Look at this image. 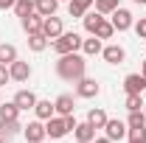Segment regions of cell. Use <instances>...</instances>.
<instances>
[{"mask_svg": "<svg viewBox=\"0 0 146 143\" xmlns=\"http://www.w3.org/2000/svg\"><path fill=\"white\" fill-rule=\"evenodd\" d=\"M110 23H112L115 31H129L135 20H132V11H129V9H121V6H118V9L112 11V20H110Z\"/></svg>", "mask_w": 146, "mask_h": 143, "instance_id": "7", "label": "cell"}, {"mask_svg": "<svg viewBox=\"0 0 146 143\" xmlns=\"http://www.w3.org/2000/svg\"><path fill=\"white\" fill-rule=\"evenodd\" d=\"M42 143H45V140H42Z\"/></svg>", "mask_w": 146, "mask_h": 143, "instance_id": "41", "label": "cell"}, {"mask_svg": "<svg viewBox=\"0 0 146 143\" xmlns=\"http://www.w3.org/2000/svg\"><path fill=\"white\" fill-rule=\"evenodd\" d=\"M14 59H20L17 48H14L11 42H3V45H0V62H3V65H11Z\"/></svg>", "mask_w": 146, "mask_h": 143, "instance_id": "24", "label": "cell"}, {"mask_svg": "<svg viewBox=\"0 0 146 143\" xmlns=\"http://www.w3.org/2000/svg\"><path fill=\"white\" fill-rule=\"evenodd\" d=\"M14 11H17V17L34 14L36 11V0H17V3H14Z\"/></svg>", "mask_w": 146, "mask_h": 143, "instance_id": "26", "label": "cell"}, {"mask_svg": "<svg viewBox=\"0 0 146 143\" xmlns=\"http://www.w3.org/2000/svg\"><path fill=\"white\" fill-rule=\"evenodd\" d=\"M42 20L45 17H39V14H25V17H20V25H23V31L25 34H36V31H42Z\"/></svg>", "mask_w": 146, "mask_h": 143, "instance_id": "13", "label": "cell"}, {"mask_svg": "<svg viewBox=\"0 0 146 143\" xmlns=\"http://www.w3.org/2000/svg\"><path fill=\"white\" fill-rule=\"evenodd\" d=\"M76 84V95L79 98H96L98 93H101V84L96 81V79H87V76H82L79 81H73Z\"/></svg>", "mask_w": 146, "mask_h": 143, "instance_id": "4", "label": "cell"}, {"mask_svg": "<svg viewBox=\"0 0 146 143\" xmlns=\"http://www.w3.org/2000/svg\"><path fill=\"white\" fill-rule=\"evenodd\" d=\"M93 143H112V140H110L107 135H104V138H93Z\"/></svg>", "mask_w": 146, "mask_h": 143, "instance_id": "34", "label": "cell"}, {"mask_svg": "<svg viewBox=\"0 0 146 143\" xmlns=\"http://www.w3.org/2000/svg\"><path fill=\"white\" fill-rule=\"evenodd\" d=\"M127 126H129V129H146V115H143V109H135V112H129Z\"/></svg>", "mask_w": 146, "mask_h": 143, "instance_id": "25", "label": "cell"}, {"mask_svg": "<svg viewBox=\"0 0 146 143\" xmlns=\"http://www.w3.org/2000/svg\"><path fill=\"white\" fill-rule=\"evenodd\" d=\"M124 107L129 112H135V109H143V95H138V93H127V98H124Z\"/></svg>", "mask_w": 146, "mask_h": 143, "instance_id": "28", "label": "cell"}, {"mask_svg": "<svg viewBox=\"0 0 146 143\" xmlns=\"http://www.w3.org/2000/svg\"><path fill=\"white\" fill-rule=\"evenodd\" d=\"M23 135H25V140L28 143H42L48 138V132H45V121H28V126H23Z\"/></svg>", "mask_w": 146, "mask_h": 143, "instance_id": "5", "label": "cell"}, {"mask_svg": "<svg viewBox=\"0 0 146 143\" xmlns=\"http://www.w3.org/2000/svg\"><path fill=\"white\" fill-rule=\"evenodd\" d=\"M0 138H3V132H0Z\"/></svg>", "mask_w": 146, "mask_h": 143, "instance_id": "40", "label": "cell"}, {"mask_svg": "<svg viewBox=\"0 0 146 143\" xmlns=\"http://www.w3.org/2000/svg\"><path fill=\"white\" fill-rule=\"evenodd\" d=\"M87 124H90L93 129H104V124H107V112H104L101 107L90 109V112H87Z\"/></svg>", "mask_w": 146, "mask_h": 143, "instance_id": "22", "label": "cell"}, {"mask_svg": "<svg viewBox=\"0 0 146 143\" xmlns=\"http://www.w3.org/2000/svg\"><path fill=\"white\" fill-rule=\"evenodd\" d=\"M0 132L9 138V135H17V132H23V124L20 121H0Z\"/></svg>", "mask_w": 146, "mask_h": 143, "instance_id": "29", "label": "cell"}, {"mask_svg": "<svg viewBox=\"0 0 146 143\" xmlns=\"http://www.w3.org/2000/svg\"><path fill=\"white\" fill-rule=\"evenodd\" d=\"M104 20H107V17H104L101 11H87V14L82 17V23H84V31H87V34H96V28H98Z\"/></svg>", "mask_w": 146, "mask_h": 143, "instance_id": "16", "label": "cell"}, {"mask_svg": "<svg viewBox=\"0 0 146 143\" xmlns=\"http://www.w3.org/2000/svg\"><path fill=\"white\" fill-rule=\"evenodd\" d=\"M132 28H135V34L141 36V39H146V17H141L138 23H132Z\"/></svg>", "mask_w": 146, "mask_h": 143, "instance_id": "31", "label": "cell"}, {"mask_svg": "<svg viewBox=\"0 0 146 143\" xmlns=\"http://www.w3.org/2000/svg\"><path fill=\"white\" fill-rule=\"evenodd\" d=\"M62 31H65L62 17H56V14H54V17H45V20H42V34L48 36V39H56Z\"/></svg>", "mask_w": 146, "mask_h": 143, "instance_id": "11", "label": "cell"}, {"mask_svg": "<svg viewBox=\"0 0 146 143\" xmlns=\"http://www.w3.org/2000/svg\"><path fill=\"white\" fill-rule=\"evenodd\" d=\"M76 143H84V140H76Z\"/></svg>", "mask_w": 146, "mask_h": 143, "instance_id": "39", "label": "cell"}, {"mask_svg": "<svg viewBox=\"0 0 146 143\" xmlns=\"http://www.w3.org/2000/svg\"><path fill=\"white\" fill-rule=\"evenodd\" d=\"M59 9V0H36V14L39 17H54Z\"/></svg>", "mask_w": 146, "mask_h": 143, "instance_id": "23", "label": "cell"}, {"mask_svg": "<svg viewBox=\"0 0 146 143\" xmlns=\"http://www.w3.org/2000/svg\"><path fill=\"white\" fill-rule=\"evenodd\" d=\"M59 3H70V0H59Z\"/></svg>", "mask_w": 146, "mask_h": 143, "instance_id": "37", "label": "cell"}, {"mask_svg": "<svg viewBox=\"0 0 146 143\" xmlns=\"http://www.w3.org/2000/svg\"><path fill=\"white\" fill-rule=\"evenodd\" d=\"M48 42H51V39L42 34V31H36V34H28V48H31L34 54H42V51L48 48Z\"/></svg>", "mask_w": 146, "mask_h": 143, "instance_id": "18", "label": "cell"}, {"mask_svg": "<svg viewBox=\"0 0 146 143\" xmlns=\"http://www.w3.org/2000/svg\"><path fill=\"white\" fill-rule=\"evenodd\" d=\"M101 48H104V45H101V39H98V36H93V34H90V39H82V54H84V56L101 54Z\"/></svg>", "mask_w": 146, "mask_h": 143, "instance_id": "21", "label": "cell"}, {"mask_svg": "<svg viewBox=\"0 0 146 143\" xmlns=\"http://www.w3.org/2000/svg\"><path fill=\"white\" fill-rule=\"evenodd\" d=\"M6 81H11V76H9V65H3V62H0V87H3Z\"/></svg>", "mask_w": 146, "mask_h": 143, "instance_id": "32", "label": "cell"}, {"mask_svg": "<svg viewBox=\"0 0 146 143\" xmlns=\"http://www.w3.org/2000/svg\"><path fill=\"white\" fill-rule=\"evenodd\" d=\"M132 3H135V6H146V0H132Z\"/></svg>", "mask_w": 146, "mask_h": 143, "instance_id": "35", "label": "cell"}, {"mask_svg": "<svg viewBox=\"0 0 146 143\" xmlns=\"http://www.w3.org/2000/svg\"><path fill=\"white\" fill-rule=\"evenodd\" d=\"M73 135H76V140H84V143H93V138H96V129H93L87 121H82V124H76V129H73Z\"/></svg>", "mask_w": 146, "mask_h": 143, "instance_id": "19", "label": "cell"}, {"mask_svg": "<svg viewBox=\"0 0 146 143\" xmlns=\"http://www.w3.org/2000/svg\"><path fill=\"white\" fill-rule=\"evenodd\" d=\"M93 6H96V11H101V14L107 17V14H112V11L121 6V0H96Z\"/></svg>", "mask_w": 146, "mask_h": 143, "instance_id": "27", "label": "cell"}, {"mask_svg": "<svg viewBox=\"0 0 146 143\" xmlns=\"http://www.w3.org/2000/svg\"><path fill=\"white\" fill-rule=\"evenodd\" d=\"M0 143H6V140H3V138H0Z\"/></svg>", "mask_w": 146, "mask_h": 143, "instance_id": "38", "label": "cell"}, {"mask_svg": "<svg viewBox=\"0 0 146 143\" xmlns=\"http://www.w3.org/2000/svg\"><path fill=\"white\" fill-rule=\"evenodd\" d=\"M14 104L20 107V112H28V109L36 107V95L31 90H17V95H14Z\"/></svg>", "mask_w": 146, "mask_h": 143, "instance_id": "12", "label": "cell"}, {"mask_svg": "<svg viewBox=\"0 0 146 143\" xmlns=\"http://www.w3.org/2000/svg\"><path fill=\"white\" fill-rule=\"evenodd\" d=\"M0 121H20V107L14 101H0Z\"/></svg>", "mask_w": 146, "mask_h": 143, "instance_id": "17", "label": "cell"}, {"mask_svg": "<svg viewBox=\"0 0 146 143\" xmlns=\"http://www.w3.org/2000/svg\"><path fill=\"white\" fill-rule=\"evenodd\" d=\"M104 135H107L112 143H115V140H124V138L129 135V126H127V121H118V118H107V124H104Z\"/></svg>", "mask_w": 146, "mask_h": 143, "instance_id": "3", "label": "cell"}, {"mask_svg": "<svg viewBox=\"0 0 146 143\" xmlns=\"http://www.w3.org/2000/svg\"><path fill=\"white\" fill-rule=\"evenodd\" d=\"M124 90H127V93H138V95H143L146 76H143V73H129L127 79H124Z\"/></svg>", "mask_w": 146, "mask_h": 143, "instance_id": "10", "label": "cell"}, {"mask_svg": "<svg viewBox=\"0 0 146 143\" xmlns=\"http://www.w3.org/2000/svg\"><path fill=\"white\" fill-rule=\"evenodd\" d=\"M14 3H17V0H0V11H6V9H14Z\"/></svg>", "mask_w": 146, "mask_h": 143, "instance_id": "33", "label": "cell"}, {"mask_svg": "<svg viewBox=\"0 0 146 143\" xmlns=\"http://www.w3.org/2000/svg\"><path fill=\"white\" fill-rule=\"evenodd\" d=\"M54 109H56V115H73V95L70 93H62V95H56V101H54Z\"/></svg>", "mask_w": 146, "mask_h": 143, "instance_id": "14", "label": "cell"}, {"mask_svg": "<svg viewBox=\"0 0 146 143\" xmlns=\"http://www.w3.org/2000/svg\"><path fill=\"white\" fill-rule=\"evenodd\" d=\"M93 3H96V0H70V3H68V14H70V17H84L93 9Z\"/></svg>", "mask_w": 146, "mask_h": 143, "instance_id": "15", "label": "cell"}, {"mask_svg": "<svg viewBox=\"0 0 146 143\" xmlns=\"http://www.w3.org/2000/svg\"><path fill=\"white\" fill-rule=\"evenodd\" d=\"M141 73H143V76H146V59H143V68H141Z\"/></svg>", "mask_w": 146, "mask_h": 143, "instance_id": "36", "label": "cell"}, {"mask_svg": "<svg viewBox=\"0 0 146 143\" xmlns=\"http://www.w3.org/2000/svg\"><path fill=\"white\" fill-rule=\"evenodd\" d=\"M101 56H104V62H107V65H124L127 51H124L121 45H107V48H101Z\"/></svg>", "mask_w": 146, "mask_h": 143, "instance_id": "9", "label": "cell"}, {"mask_svg": "<svg viewBox=\"0 0 146 143\" xmlns=\"http://www.w3.org/2000/svg\"><path fill=\"white\" fill-rule=\"evenodd\" d=\"M84 70H87V62L79 51L76 54H62L59 62H56V76L65 79V81H79L84 76Z\"/></svg>", "mask_w": 146, "mask_h": 143, "instance_id": "1", "label": "cell"}, {"mask_svg": "<svg viewBox=\"0 0 146 143\" xmlns=\"http://www.w3.org/2000/svg\"><path fill=\"white\" fill-rule=\"evenodd\" d=\"M45 132H48V138H54V140L65 138V135L70 132L68 124H65V115H54V118H48V121H45Z\"/></svg>", "mask_w": 146, "mask_h": 143, "instance_id": "6", "label": "cell"}, {"mask_svg": "<svg viewBox=\"0 0 146 143\" xmlns=\"http://www.w3.org/2000/svg\"><path fill=\"white\" fill-rule=\"evenodd\" d=\"M9 76H11V81H28L31 79V65L23 62V59H14L9 65Z\"/></svg>", "mask_w": 146, "mask_h": 143, "instance_id": "8", "label": "cell"}, {"mask_svg": "<svg viewBox=\"0 0 146 143\" xmlns=\"http://www.w3.org/2000/svg\"><path fill=\"white\" fill-rule=\"evenodd\" d=\"M51 48H54L56 56H62V54H76V51H82V36L76 34V31H62L56 39H51Z\"/></svg>", "mask_w": 146, "mask_h": 143, "instance_id": "2", "label": "cell"}, {"mask_svg": "<svg viewBox=\"0 0 146 143\" xmlns=\"http://www.w3.org/2000/svg\"><path fill=\"white\" fill-rule=\"evenodd\" d=\"M112 34H115V28H112V23H110V20H104V23H101V25L96 28V34H93V36H98V39H110Z\"/></svg>", "mask_w": 146, "mask_h": 143, "instance_id": "30", "label": "cell"}, {"mask_svg": "<svg viewBox=\"0 0 146 143\" xmlns=\"http://www.w3.org/2000/svg\"><path fill=\"white\" fill-rule=\"evenodd\" d=\"M34 115L39 118V121H48V118H54V115H56V109H54V104H51V101H39V98H36Z\"/></svg>", "mask_w": 146, "mask_h": 143, "instance_id": "20", "label": "cell"}]
</instances>
